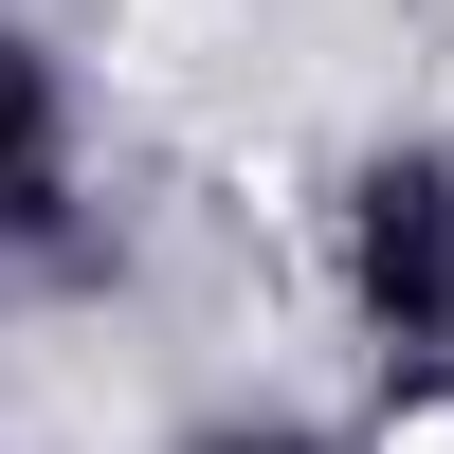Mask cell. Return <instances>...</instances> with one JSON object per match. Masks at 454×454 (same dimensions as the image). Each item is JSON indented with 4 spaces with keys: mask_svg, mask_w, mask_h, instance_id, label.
Instances as JSON below:
<instances>
[{
    "mask_svg": "<svg viewBox=\"0 0 454 454\" xmlns=\"http://www.w3.org/2000/svg\"><path fill=\"white\" fill-rule=\"evenodd\" d=\"M364 309H382L400 346H454V182L436 164L364 182Z\"/></svg>",
    "mask_w": 454,
    "mask_h": 454,
    "instance_id": "obj_1",
    "label": "cell"
},
{
    "mask_svg": "<svg viewBox=\"0 0 454 454\" xmlns=\"http://www.w3.org/2000/svg\"><path fill=\"white\" fill-rule=\"evenodd\" d=\"M55 200V55L36 36H0V218Z\"/></svg>",
    "mask_w": 454,
    "mask_h": 454,
    "instance_id": "obj_2",
    "label": "cell"
}]
</instances>
